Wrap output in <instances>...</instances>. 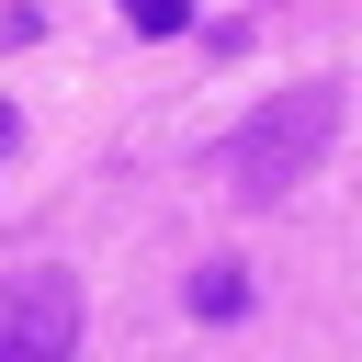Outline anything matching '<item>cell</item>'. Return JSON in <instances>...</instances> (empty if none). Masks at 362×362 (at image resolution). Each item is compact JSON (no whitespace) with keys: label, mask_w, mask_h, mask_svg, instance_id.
Instances as JSON below:
<instances>
[{"label":"cell","mask_w":362,"mask_h":362,"mask_svg":"<svg viewBox=\"0 0 362 362\" xmlns=\"http://www.w3.org/2000/svg\"><path fill=\"white\" fill-rule=\"evenodd\" d=\"M0 147H11V102H0Z\"/></svg>","instance_id":"cell-5"},{"label":"cell","mask_w":362,"mask_h":362,"mask_svg":"<svg viewBox=\"0 0 362 362\" xmlns=\"http://www.w3.org/2000/svg\"><path fill=\"white\" fill-rule=\"evenodd\" d=\"M328 136H339V90H328V79H305V90H272L249 124H226V192H238V204H272V192H294V181L328 158Z\"/></svg>","instance_id":"cell-1"},{"label":"cell","mask_w":362,"mask_h":362,"mask_svg":"<svg viewBox=\"0 0 362 362\" xmlns=\"http://www.w3.org/2000/svg\"><path fill=\"white\" fill-rule=\"evenodd\" d=\"M68 351H79V283L0 272V362H68Z\"/></svg>","instance_id":"cell-2"},{"label":"cell","mask_w":362,"mask_h":362,"mask_svg":"<svg viewBox=\"0 0 362 362\" xmlns=\"http://www.w3.org/2000/svg\"><path fill=\"white\" fill-rule=\"evenodd\" d=\"M124 23H147V34H181V23H192V0H124Z\"/></svg>","instance_id":"cell-4"},{"label":"cell","mask_w":362,"mask_h":362,"mask_svg":"<svg viewBox=\"0 0 362 362\" xmlns=\"http://www.w3.org/2000/svg\"><path fill=\"white\" fill-rule=\"evenodd\" d=\"M238 305H249V283H238L226 260H215V272H192V317H238Z\"/></svg>","instance_id":"cell-3"}]
</instances>
